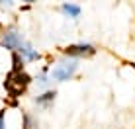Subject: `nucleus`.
<instances>
[{
    "mask_svg": "<svg viewBox=\"0 0 135 129\" xmlns=\"http://www.w3.org/2000/svg\"><path fill=\"white\" fill-rule=\"evenodd\" d=\"M0 129H4V113H0Z\"/></svg>",
    "mask_w": 135,
    "mask_h": 129,
    "instance_id": "obj_9",
    "label": "nucleus"
},
{
    "mask_svg": "<svg viewBox=\"0 0 135 129\" xmlns=\"http://www.w3.org/2000/svg\"><path fill=\"white\" fill-rule=\"evenodd\" d=\"M74 71H76V63H63L57 68H53V78L55 80H69Z\"/></svg>",
    "mask_w": 135,
    "mask_h": 129,
    "instance_id": "obj_2",
    "label": "nucleus"
},
{
    "mask_svg": "<svg viewBox=\"0 0 135 129\" xmlns=\"http://www.w3.org/2000/svg\"><path fill=\"white\" fill-rule=\"evenodd\" d=\"M2 43H4V47H6V49H18L22 45V39H20V35H18L16 31H8V33L4 35Z\"/></svg>",
    "mask_w": 135,
    "mask_h": 129,
    "instance_id": "obj_4",
    "label": "nucleus"
},
{
    "mask_svg": "<svg viewBox=\"0 0 135 129\" xmlns=\"http://www.w3.org/2000/svg\"><path fill=\"white\" fill-rule=\"evenodd\" d=\"M63 10L69 14V16H73V18H76L78 14H80V8L76 6V4H65L63 6Z\"/></svg>",
    "mask_w": 135,
    "mask_h": 129,
    "instance_id": "obj_6",
    "label": "nucleus"
},
{
    "mask_svg": "<svg viewBox=\"0 0 135 129\" xmlns=\"http://www.w3.org/2000/svg\"><path fill=\"white\" fill-rule=\"evenodd\" d=\"M27 82H30V76L26 75V72H10V75L6 76V90L10 92L12 96H20L22 92L26 90Z\"/></svg>",
    "mask_w": 135,
    "mask_h": 129,
    "instance_id": "obj_1",
    "label": "nucleus"
},
{
    "mask_svg": "<svg viewBox=\"0 0 135 129\" xmlns=\"http://www.w3.org/2000/svg\"><path fill=\"white\" fill-rule=\"evenodd\" d=\"M24 121H26L24 129H37V127H35V123H33V119H31L30 116H24Z\"/></svg>",
    "mask_w": 135,
    "mask_h": 129,
    "instance_id": "obj_8",
    "label": "nucleus"
},
{
    "mask_svg": "<svg viewBox=\"0 0 135 129\" xmlns=\"http://www.w3.org/2000/svg\"><path fill=\"white\" fill-rule=\"evenodd\" d=\"M65 53L67 55H74V57H80V55H92L94 53V49H92V45H71V47L65 49Z\"/></svg>",
    "mask_w": 135,
    "mask_h": 129,
    "instance_id": "obj_3",
    "label": "nucleus"
},
{
    "mask_svg": "<svg viewBox=\"0 0 135 129\" xmlns=\"http://www.w3.org/2000/svg\"><path fill=\"white\" fill-rule=\"evenodd\" d=\"M53 98H55V92H47V94H43V96H39V98H37V104H45V102H51Z\"/></svg>",
    "mask_w": 135,
    "mask_h": 129,
    "instance_id": "obj_7",
    "label": "nucleus"
},
{
    "mask_svg": "<svg viewBox=\"0 0 135 129\" xmlns=\"http://www.w3.org/2000/svg\"><path fill=\"white\" fill-rule=\"evenodd\" d=\"M18 51H20L22 55H24L26 59H30V61L37 59V51H33V49H31V45H30V43H22L20 47H18Z\"/></svg>",
    "mask_w": 135,
    "mask_h": 129,
    "instance_id": "obj_5",
    "label": "nucleus"
}]
</instances>
